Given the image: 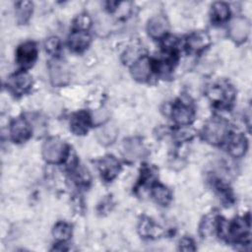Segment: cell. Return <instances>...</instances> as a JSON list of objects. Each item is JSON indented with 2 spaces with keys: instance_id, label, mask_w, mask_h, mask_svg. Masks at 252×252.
I'll list each match as a JSON object with an SVG mask.
<instances>
[{
  "instance_id": "obj_25",
  "label": "cell",
  "mask_w": 252,
  "mask_h": 252,
  "mask_svg": "<svg viewBox=\"0 0 252 252\" xmlns=\"http://www.w3.org/2000/svg\"><path fill=\"white\" fill-rule=\"evenodd\" d=\"M201 230L204 235H208L213 233L214 228H215V221L213 219H206L201 226Z\"/></svg>"
},
{
  "instance_id": "obj_12",
  "label": "cell",
  "mask_w": 252,
  "mask_h": 252,
  "mask_svg": "<svg viewBox=\"0 0 252 252\" xmlns=\"http://www.w3.org/2000/svg\"><path fill=\"white\" fill-rule=\"evenodd\" d=\"M118 134V130L116 126L112 123H107L101 126L96 131V138L99 143L102 145H109L114 142Z\"/></svg>"
},
{
  "instance_id": "obj_14",
  "label": "cell",
  "mask_w": 252,
  "mask_h": 252,
  "mask_svg": "<svg viewBox=\"0 0 252 252\" xmlns=\"http://www.w3.org/2000/svg\"><path fill=\"white\" fill-rule=\"evenodd\" d=\"M172 116L175 122H177L180 125H185L192 121L193 111L191 110L190 107L186 105L178 104L173 108Z\"/></svg>"
},
{
  "instance_id": "obj_23",
  "label": "cell",
  "mask_w": 252,
  "mask_h": 252,
  "mask_svg": "<svg viewBox=\"0 0 252 252\" xmlns=\"http://www.w3.org/2000/svg\"><path fill=\"white\" fill-rule=\"evenodd\" d=\"M247 230H248V224H246L245 221H243L242 220H236L231 226V232L234 236H241L245 234Z\"/></svg>"
},
{
  "instance_id": "obj_24",
  "label": "cell",
  "mask_w": 252,
  "mask_h": 252,
  "mask_svg": "<svg viewBox=\"0 0 252 252\" xmlns=\"http://www.w3.org/2000/svg\"><path fill=\"white\" fill-rule=\"evenodd\" d=\"M45 49L49 53H55L59 49V39L57 37H49L45 41Z\"/></svg>"
},
{
  "instance_id": "obj_11",
  "label": "cell",
  "mask_w": 252,
  "mask_h": 252,
  "mask_svg": "<svg viewBox=\"0 0 252 252\" xmlns=\"http://www.w3.org/2000/svg\"><path fill=\"white\" fill-rule=\"evenodd\" d=\"M132 76L137 81H145L151 74V62L147 57H142L132 67Z\"/></svg>"
},
{
  "instance_id": "obj_26",
  "label": "cell",
  "mask_w": 252,
  "mask_h": 252,
  "mask_svg": "<svg viewBox=\"0 0 252 252\" xmlns=\"http://www.w3.org/2000/svg\"><path fill=\"white\" fill-rule=\"evenodd\" d=\"M90 25H91V19L87 15H81L76 20V26L79 29L86 30L90 27Z\"/></svg>"
},
{
  "instance_id": "obj_8",
  "label": "cell",
  "mask_w": 252,
  "mask_h": 252,
  "mask_svg": "<svg viewBox=\"0 0 252 252\" xmlns=\"http://www.w3.org/2000/svg\"><path fill=\"white\" fill-rule=\"evenodd\" d=\"M36 58V47L32 42L22 44L17 51V60L19 64L28 67L31 66Z\"/></svg>"
},
{
  "instance_id": "obj_19",
  "label": "cell",
  "mask_w": 252,
  "mask_h": 252,
  "mask_svg": "<svg viewBox=\"0 0 252 252\" xmlns=\"http://www.w3.org/2000/svg\"><path fill=\"white\" fill-rule=\"evenodd\" d=\"M229 15V8L225 3L217 2L212 7V20L215 23L224 22Z\"/></svg>"
},
{
  "instance_id": "obj_2",
  "label": "cell",
  "mask_w": 252,
  "mask_h": 252,
  "mask_svg": "<svg viewBox=\"0 0 252 252\" xmlns=\"http://www.w3.org/2000/svg\"><path fill=\"white\" fill-rule=\"evenodd\" d=\"M66 151V146L64 142L58 138L48 139L42 147L43 158L49 162H58L60 161Z\"/></svg>"
},
{
  "instance_id": "obj_17",
  "label": "cell",
  "mask_w": 252,
  "mask_h": 252,
  "mask_svg": "<svg viewBox=\"0 0 252 252\" xmlns=\"http://www.w3.org/2000/svg\"><path fill=\"white\" fill-rule=\"evenodd\" d=\"M210 43V37L205 32L193 33L188 38V46L191 50L198 51L205 48Z\"/></svg>"
},
{
  "instance_id": "obj_29",
  "label": "cell",
  "mask_w": 252,
  "mask_h": 252,
  "mask_svg": "<svg viewBox=\"0 0 252 252\" xmlns=\"http://www.w3.org/2000/svg\"><path fill=\"white\" fill-rule=\"evenodd\" d=\"M101 117L104 119L106 117V114H105V110L103 109H100V110H97L95 111V113H94V121L95 122H100L102 119Z\"/></svg>"
},
{
  "instance_id": "obj_13",
  "label": "cell",
  "mask_w": 252,
  "mask_h": 252,
  "mask_svg": "<svg viewBox=\"0 0 252 252\" xmlns=\"http://www.w3.org/2000/svg\"><path fill=\"white\" fill-rule=\"evenodd\" d=\"M90 35L85 32H75L69 37V45L75 51L84 50L90 43Z\"/></svg>"
},
{
  "instance_id": "obj_16",
  "label": "cell",
  "mask_w": 252,
  "mask_h": 252,
  "mask_svg": "<svg viewBox=\"0 0 252 252\" xmlns=\"http://www.w3.org/2000/svg\"><path fill=\"white\" fill-rule=\"evenodd\" d=\"M71 128L73 132L78 135L85 134L89 128L88 115L85 112L77 113L71 120Z\"/></svg>"
},
{
  "instance_id": "obj_7",
  "label": "cell",
  "mask_w": 252,
  "mask_h": 252,
  "mask_svg": "<svg viewBox=\"0 0 252 252\" xmlns=\"http://www.w3.org/2000/svg\"><path fill=\"white\" fill-rule=\"evenodd\" d=\"M98 168L102 177L106 180H110L119 172L120 164L114 157L107 156L99 161Z\"/></svg>"
},
{
  "instance_id": "obj_9",
  "label": "cell",
  "mask_w": 252,
  "mask_h": 252,
  "mask_svg": "<svg viewBox=\"0 0 252 252\" xmlns=\"http://www.w3.org/2000/svg\"><path fill=\"white\" fill-rule=\"evenodd\" d=\"M168 30V22L162 15L153 17L148 24V32L152 37H160Z\"/></svg>"
},
{
  "instance_id": "obj_22",
  "label": "cell",
  "mask_w": 252,
  "mask_h": 252,
  "mask_svg": "<svg viewBox=\"0 0 252 252\" xmlns=\"http://www.w3.org/2000/svg\"><path fill=\"white\" fill-rule=\"evenodd\" d=\"M153 196L155 200L160 205H166L169 202V191L162 185H157L153 190Z\"/></svg>"
},
{
  "instance_id": "obj_28",
  "label": "cell",
  "mask_w": 252,
  "mask_h": 252,
  "mask_svg": "<svg viewBox=\"0 0 252 252\" xmlns=\"http://www.w3.org/2000/svg\"><path fill=\"white\" fill-rule=\"evenodd\" d=\"M180 249L183 251H194L195 247H194V244L191 239L184 238L180 242Z\"/></svg>"
},
{
  "instance_id": "obj_5",
  "label": "cell",
  "mask_w": 252,
  "mask_h": 252,
  "mask_svg": "<svg viewBox=\"0 0 252 252\" xmlns=\"http://www.w3.org/2000/svg\"><path fill=\"white\" fill-rule=\"evenodd\" d=\"M124 155L129 159H139L146 155V148L143 142L138 138H130L124 141Z\"/></svg>"
},
{
  "instance_id": "obj_1",
  "label": "cell",
  "mask_w": 252,
  "mask_h": 252,
  "mask_svg": "<svg viewBox=\"0 0 252 252\" xmlns=\"http://www.w3.org/2000/svg\"><path fill=\"white\" fill-rule=\"evenodd\" d=\"M226 131L227 126L222 120L212 119L206 123L203 130V135L207 142L211 144H219L224 139Z\"/></svg>"
},
{
  "instance_id": "obj_3",
  "label": "cell",
  "mask_w": 252,
  "mask_h": 252,
  "mask_svg": "<svg viewBox=\"0 0 252 252\" xmlns=\"http://www.w3.org/2000/svg\"><path fill=\"white\" fill-rule=\"evenodd\" d=\"M49 75L54 86H62L68 83L70 79V70L65 62L55 60L52 61L49 66Z\"/></svg>"
},
{
  "instance_id": "obj_20",
  "label": "cell",
  "mask_w": 252,
  "mask_h": 252,
  "mask_svg": "<svg viewBox=\"0 0 252 252\" xmlns=\"http://www.w3.org/2000/svg\"><path fill=\"white\" fill-rule=\"evenodd\" d=\"M32 12V4L30 1H21L17 3L16 15L19 22L25 23L30 18Z\"/></svg>"
},
{
  "instance_id": "obj_15",
  "label": "cell",
  "mask_w": 252,
  "mask_h": 252,
  "mask_svg": "<svg viewBox=\"0 0 252 252\" xmlns=\"http://www.w3.org/2000/svg\"><path fill=\"white\" fill-rule=\"evenodd\" d=\"M209 95L214 100L224 101L229 100L232 97V92L230 87L227 85H217L211 89Z\"/></svg>"
},
{
  "instance_id": "obj_10",
  "label": "cell",
  "mask_w": 252,
  "mask_h": 252,
  "mask_svg": "<svg viewBox=\"0 0 252 252\" xmlns=\"http://www.w3.org/2000/svg\"><path fill=\"white\" fill-rule=\"evenodd\" d=\"M31 133V128L28 122L23 118H18L11 125V136L16 142H24L28 139Z\"/></svg>"
},
{
  "instance_id": "obj_27",
  "label": "cell",
  "mask_w": 252,
  "mask_h": 252,
  "mask_svg": "<svg viewBox=\"0 0 252 252\" xmlns=\"http://www.w3.org/2000/svg\"><path fill=\"white\" fill-rule=\"evenodd\" d=\"M176 136L179 141H184L191 138L193 136V132L191 129H181L176 133Z\"/></svg>"
},
{
  "instance_id": "obj_21",
  "label": "cell",
  "mask_w": 252,
  "mask_h": 252,
  "mask_svg": "<svg viewBox=\"0 0 252 252\" xmlns=\"http://www.w3.org/2000/svg\"><path fill=\"white\" fill-rule=\"evenodd\" d=\"M72 233L71 226L65 222H59L55 225L53 230V235L58 240H67Z\"/></svg>"
},
{
  "instance_id": "obj_4",
  "label": "cell",
  "mask_w": 252,
  "mask_h": 252,
  "mask_svg": "<svg viewBox=\"0 0 252 252\" xmlns=\"http://www.w3.org/2000/svg\"><path fill=\"white\" fill-rule=\"evenodd\" d=\"M32 83V77L29 74L24 72L17 73L11 76L7 81V85L9 89L14 94H21L27 92L31 88Z\"/></svg>"
},
{
  "instance_id": "obj_6",
  "label": "cell",
  "mask_w": 252,
  "mask_h": 252,
  "mask_svg": "<svg viewBox=\"0 0 252 252\" xmlns=\"http://www.w3.org/2000/svg\"><path fill=\"white\" fill-rule=\"evenodd\" d=\"M249 31L250 26L248 21L243 18H236L230 24L229 35L234 41L240 42L247 37Z\"/></svg>"
},
{
  "instance_id": "obj_18",
  "label": "cell",
  "mask_w": 252,
  "mask_h": 252,
  "mask_svg": "<svg viewBox=\"0 0 252 252\" xmlns=\"http://www.w3.org/2000/svg\"><path fill=\"white\" fill-rule=\"evenodd\" d=\"M247 149V142L245 137L241 135L234 136L229 144L228 150L233 157H241L245 154Z\"/></svg>"
}]
</instances>
